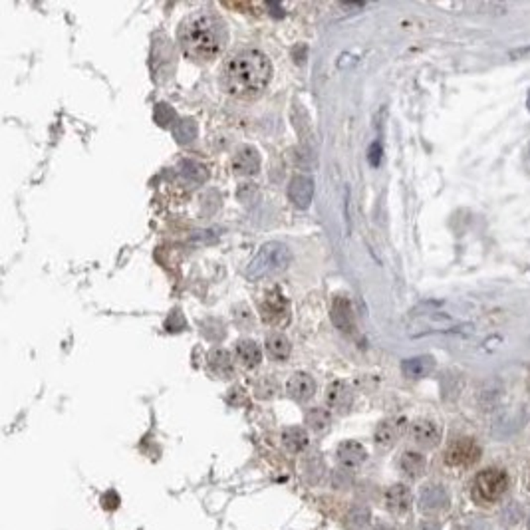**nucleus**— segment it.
<instances>
[{
	"instance_id": "1",
	"label": "nucleus",
	"mask_w": 530,
	"mask_h": 530,
	"mask_svg": "<svg viewBox=\"0 0 530 530\" xmlns=\"http://www.w3.org/2000/svg\"><path fill=\"white\" fill-rule=\"evenodd\" d=\"M272 78V66L260 50H242L233 56L223 72V86L235 98H254L262 94Z\"/></svg>"
},
{
	"instance_id": "2",
	"label": "nucleus",
	"mask_w": 530,
	"mask_h": 530,
	"mask_svg": "<svg viewBox=\"0 0 530 530\" xmlns=\"http://www.w3.org/2000/svg\"><path fill=\"white\" fill-rule=\"evenodd\" d=\"M179 40L187 54L209 60L223 50L227 42V28L216 14L201 11L185 18L179 28Z\"/></svg>"
},
{
	"instance_id": "3",
	"label": "nucleus",
	"mask_w": 530,
	"mask_h": 530,
	"mask_svg": "<svg viewBox=\"0 0 530 530\" xmlns=\"http://www.w3.org/2000/svg\"><path fill=\"white\" fill-rule=\"evenodd\" d=\"M292 260V254H290V249L282 242H266L262 245L260 250L254 254V259L250 260L249 266H247V276L249 278H266V276H276L288 269Z\"/></svg>"
},
{
	"instance_id": "4",
	"label": "nucleus",
	"mask_w": 530,
	"mask_h": 530,
	"mask_svg": "<svg viewBox=\"0 0 530 530\" xmlns=\"http://www.w3.org/2000/svg\"><path fill=\"white\" fill-rule=\"evenodd\" d=\"M509 488V476L503 469H485L473 481V497L479 503H495L503 497Z\"/></svg>"
},
{
	"instance_id": "5",
	"label": "nucleus",
	"mask_w": 530,
	"mask_h": 530,
	"mask_svg": "<svg viewBox=\"0 0 530 530\" xmlns=\"http://www.w3.org/2000/svg\"><path fill=\"white\" fill-rule=\"evenodd\" d=\"M481 447L476 445V441L469 439V437H461V439H455L453 443L447 447V451L443 455V461L447 467H457V469H463V467H473L481 459Z\"/></svg>"
},
{
	"instance_id": "6",
	"label": "nucleus",
	"mask_w": 530,
	"mask_h": 530,
	"mask_svg": "<svg viewBox=\"0 0 530 530\" xmlns=\"http://www.w3.org/2000/svg\"><path fill=\"white\" fill-rule=\"evenodd\" d=\"M260 314H262V320H264L266 324H288V320H290V306H288V300L282 296L281 290H271V292H266V296L262 298Z\"/></svg>"
},
{
	"instance_id": "7",
	"label": "nucleus",
	"mask_w": 530,
	"mask_h": 530,
	"mask_svg": "<svg viewBox=\"0 0 530 530\" xmlns=\"http://www.w3.org/2000/svg\"><path fill=\"white\" fill-rule=\"evenodd\" d=\"M409 437L417 447L423 449H433L437 447L441 441V429L437 423L429 421V419H417L412 423L409 427Z\"/></svg>"
},
{
	"instance_id": "8",
	"label": "nucleus",
	"mask_w": 530,
	"mask_h": 530,
	"mask_svg": "<svg viewBox=\"0 0 530 530\" xmlns=\"http://www.w3.org/2000/svg\"><path fill=\"white\" fill-rule=\"evenodd\" d=\"M383 505H386V509L390 510L391 514L403 517V514H407V512L412 510V491L405 487V485H401V483L391 485V487L386 491V495H383Z\"/></svg>"
},
{
	"instance_id": "9",
	"label": "nucleus",
	"mask_w": 530,
	"mask_h": 530,
	"mask_svg": "<svg viewBox=\"0 0 530 530\" xmlns=\"http://www.w3.org/2000/svg\"><path fill=\"white\" fill-rule=\"evenodd\" d=\"M419 507H421L423 512H441L449 507V493L447 488L437 485V483H431V485H425L419 493Z\"/></svg>"
},
{
	"instance_id": "10",
	"label": "nucleus",
	"mask_w": 530,
	"mask_h": 530,
	"mask_svg": "<svg viewBox=\"0 0 530 530\" xmlns=\"http://www.w3.org/2000/svg\"><path fill=\"white\" fill-rule=\"evenodd\" d=\"M288 197L298 209H306L314 197V183L308 175H294L288 185Z\"/></svg>"
},
{
	"instance_id": "11",
	"label": "nucleus",
	"mask_w": 530,
	"mask_h": 530,
	"mask_svg": "<svg viewBox=\"0 0 530 530\" xmlns=\"http://www.w3.org/2000/svg\"><path fill=\"white\" fill-rule=\"evenodd\" d=\"M326 401H328V405H330L334 412H347L350 405H352V401H354L352 388L347 386L346 381H334V383H330L328 390H326Z\"/></svg>"
},
{
	"instance_id": "12",
	"label": "nucleus",
	"mask_w": 530,
	"mask_h": 530,
	"mask_svg": "<svg viewBox=\"0 0 530 530\" xmlns=\"http://www.w3.org/2000/svg\"><path fill=\"white\" fill-rule=\"evenodd\" d=\"M335 457H338V463L344 469H357L359 465H364V461L368 459V453L356 441H342L338 445Z\"/></svg>"
},
{
	"instance_id": "13",
	"label": "nucleus",
	"mask_w": 530,
	"mask_h": 530,
	"mask_svg": "<svg viewBox=\"0 0 530 530\" xmlns=\"http://www.w3.org/2000/svg\"><path fill=\"white\" fill-rule=\"evenodd\" d=\"M286 390L290 393V398H294L296 401H308L316 391L314 378L304 374V371H296L292 378L288 379Z\"/></svg>"
},
{
	"instance_id": "14",
	"label": "nucleus",
	"mask_w": 530,
	"mask_h": 530,
	"mask_svg": "<svg viewBox=\"0 0 530 530\" xmlns=\"http://www.w3.org/2000/svg\"><path fill=\"white\" fill-rule=\"evenodd\" d=\"M233 169H235V173L245 175V177L257 173L260 169L259 152L254 147H249V145L238 149L235 153V157H233Z\"/></svg>"
},
{
	"instance_id": "15",
	"label": "nucleus",
	"mask_w": 530,
	"mask_h": 530,
	"mask_svg": "<svg viewBox=\"0 0 530 530\" xmlns=\"http://www.w3.org/2000/svg\"><path fill=\"white\" fill-rule=\"evenodd\" d=\"M401 427H403V421L401 419H386L378 425L376 429V435H374V441L378 445L379 449H391L393 445L398 443L401 435Z\"/></svg>"
},
{
	"instance_id": "16",
	"label": "nucleus",
	"mask_w": 530,
	"mask_h": 530,
	"mask_svg": "<svg viewBox=\"0 0 530 530\" xmlns=\"http://www.w3.org/2000/svg\"><path fill=\"white\" fill-rule=\"evenodd\" d=\"M332 320L342 332H352L354 328V312H352V304L347 298L338 296L332 300Z\"/></svg>"
},
{
	"instance_id": "17",
	"label": "nucleus",
	"mask_w": 530,
	"mask_h": 530,
	"mask_svg": "<svg viewBox=\"0 0 530 530\" xmlns=\"http://www.w3.org/2000/svg\"><path fill=\"white\" fill-rule=\"evenodd\" d=\"M235 354H237V359L240 366H245L247 369L257 368L262 359V352L257 342L252 340H240L235 346Z\"/></svg>"
},
{
	"instance_id": "18",
	"label": "nucleus",
	"mask_w": 530,
	"mask_h": 530,
	"mask_svg": "<svg viewBox=\"0 0 530 530\" xmlns=\"http://www.w3.org/2000/svg\"><path fill=\"white\" fill-rule=\"evenodd\" d=\"M427 469V461L421 453L417 451H403L400 457V471L409 479H417L421 476Z\"/></svg>"
},
{
	"instance_id": "19",
	"label": "nucleus",
	"mask_w": 530,
	"mask_h": 530,
	"mask_svg": "<svg viewBox=\"0 0 530 530\" xmlns=\"http://www.w3.org/2000/svg\"><path fill=\"white\" fill-rule=\"evenodd\" d=\"M433 368H435V359H433L431 356L412 357V359H405V362L401 364L403 374L412 379L425 378L427 374H431Z\"/></svg>"
},
{
	"instance_id": "20",
	"label": "nucleus",
	"mask_w": 530,
	"mask_h": 530,
	"mask_svg": "<svg viewBox=\"0 0 530 530\" xmlns=\"http://www.w3.org/2000/svg\"><path fill=\"white\" fill-rule=\"evenodd\" d=\"M282 445L290 453H302L308 447V433L302 427H288L282 431Z\"/></svg>"
},
{
	"instance_id": "21",
	"label": "nucleus",
	"mask_w": 530,
	"mask_h": 530,
	"mask_svg": "<svg viewBox=\"0 0 530 530\" xmlns=\"http://www.w3.org/2000/svg\"><path fill=\"white\" fill-rule=\"evenodd\" d=\"M290 340L286 335L278 334V332H272V334L266 335V352L272 359L276 362H282L286 357L290 356Z\"/></svg>"
},
{
	"instance_id": "22",
	"label": "nucleus",
	"mask_w": 530,
	"mask_h": 530,
	"mask_svg": "<svg viewBox=\"0 0 530 530\" xmlns=\"http://www.w3.org/2000/svg\"><path fill=\"white\" fill-rule=\"evenodd\" d=\"M332 425V415L326 409H310L306 413V427L312 429L314 433H326Z\"/></svg>"
},
{
	"instance_id": "23",
	"label": "nucleus",
	"mask_w": 530,
	"mask_h": 530,
	"mask_svg": "<svg viewBox=\"0 0 530 530\" xmlns=\"http://www.w3.org/2000/svg\"><path fill=\"white\" fill-rule=\"evenodd\" d=\"M209 366L215 369L216 374H223V376H228L233 371L230 356H228L227 350H223V347H213L209 352Z\"/></svg>"
},
{
	"instance_id": "24",
	"label": "nucleus",
	"mask_w": 530,
	"mask_h": 530,
	"mask_svg": "<svg viewBox=\"0 0 530 530\" xmlns=\"http://www.w3.org/2000/svg\"><path fill=\"white\" fill-rule=\"evenodd\" d=\"M173 135H175V140L179 141V143H183V145L191 143V141L195 140V135H197L195 119H191V118L179 119V121H177V125L173 128Z\"/></svg>"
},
{
	"instance_id": "25",
	"label": "nucleus",
	"mask_w": 530,
	"mask_h": 530,
	"mask_svg": "<svg viewBox=\"0 0 530 530\" xmlns=\"http://www.w3.org/2000/svg\"><path fill=\"white\" fill-rule=\"evenodd\" d=\"M181 173L187 177V179H191V181H197V183H201V181H205L207 179V169L201 165V163L193 161V159H185L181 163Z\"/></svg>"
},
{
	"instance_id": "26",
	"label": "nucleus",
	"mask_w": 530,
	"mask_h": 530,
	"mask_svg": "<svg viewBox=\"0 0 530 530\" xmlns=\"http://www.w3.org/2000/svg\"><path fill=\"white\" fill-rule=\"evenodd\" d=\"M520 517H522V507H520L519 503H510V505H507L505 509H503V512H500V520L507 524V526H514L517 522L520 520Z\"/></svg>"
},
{
	"instance_id": "27",
	"label": "nucleus",
	"mask_w": 530,
	"mask_h": 530,
	"mask_svg": "<svg viewBox=\"0 0 530 530\" xmlns=\"http://www.w3.org/2000/svg\"><path fill=\"white\" fill-rule=\"evenodd\" d=\"M173 118L175 111L169 104H157V106H155V121H157L159 125H169Z\"/></svg>"
},
{
	"instance_id": "28",
	"label": "nucleus",
	"mask_w": 530,
	"mask_h": 530,
	"mask_svg": "<svg viewBox=\"0 0 530 530\" xmlns=\"http://www.w3.org/2000/svg\"><path fill=\"white\" fill-rule=\"evenodd\" d=\"M350 520L356 529H364L369 520V510L366 507H354L350 512Z\"/></svg>"
},
{
	"instance_id": "29",
	"label": "nucleus",
	"mask_w": 530,
	"mask_h": 530,
	"mask_svg": "<svg viewBox=\"0 0 530 530\" xmlns=\"http://www.w3.org/2000/svg\"><path fill=\"white\" fill-rule=\"evenodd\" d=\"M369 159H371V165H378L379 159H381V145L379 143H374L371 149H369Z\"/></svg>"
},
{
	"instance_id": "30",
	"label": "nucleus",
	"mask_w": 530,
	"mask_h": 530,
	"mask_svg": "<svg viewBox=\"0 0 530 530\" xmlns=\"http://www.w3.org/2000/svg\"><path fill=\"white\" fill-rule=\"evenodd\" d=\"M421 530H439V524H433V522H425V524H421Z\"/></svg>"
},
{
	"instance_id": "31",
	"label": "nucleus",
	"mask_w": 530,
	"mask_h": 530,
	"mask_svg": "<svg viewBox=\"0 0 530 530\" xmlns=\"http://www.w3.org/2000/svg\"><path fill=\"white\" fill-rule=\"evenodd\" d=\"M526 108L530 109V92H529V98H526Z\"/></svg>"
},
{
	"instance_id": "32",
	"label": "nucleus",
	"mask_w": 530,
	"mask_h": 530,
	"mask_svg": "<svg viewBox=\"0 0 530 530\" xmlns=\"http://www.w3.org/2000/svg\"><path fill=\"white\" fill-rule=\"evenodd\" d=\"M529 530H530V514H529Z\"/></svg>"
},
{
	"instance_id": "33",
	"label": "nucleus",
	"mask_w": 530,
	"mask_h": 530,
	"mask_svg": "<svg viewBox=\"0 0 530 530\" xmlns=\"http://www.w3.org/2000/svg\"><path fill=\"white\" fill-rule=\"evenodd\" d=\"M529 488H530V475H529Z\"/></svg>"
}]
</instances>
